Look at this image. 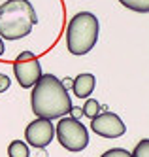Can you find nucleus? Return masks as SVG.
<instances>
[{
    "instance_id": "obj_1",
    "label": "nucleus",
    "mask_w": 149,
    "mask_h": 157,
    "mask_svg": "<svg viewBox=\"0 0 149 157\" xmlns=\"http://www.w3.org/2000/svg\"><path fill=\"white\" fill-rule=\"evenodd\" d=\"M30 104L36 117H45V119L62 117L70 114L74 106L70 95H68V89L55 74H42L36 85L32 87Z\"/></svg>"
},
{
    "instance_id": "obj_2",
    "label": "nucleus",
    "mask_w": 149,
    "mask_h": 157,
    "mask_svg": "<svg viewBox=\"0 0 149 157\" xmlns=\"http://www.w3.org/2000/svg\"><path fill=\"white\" fill-rule=\"evenodd\" d=\"M38 15L28 0H6L0 6V36L6 40H21L28 36Z\"/></svg>"
},
{
    "instance_id": "obj_3",
    "label": "nucleus",
    "mask_w": 149,
    "mask_h": 157,
    "mask_svg": "<svg viewBox=\"0 0 149 157\" xmlns=\"http://www.w3.org/2000/svg\"><path fill=\"white\" fill-rule=\"evenodd\" d=\"M98 19L91 12L76 13L66 27V48L72 55H87L98 40Z\"/></svg>"
},
{
    "instance_id": "obj_4",
    "label": "nucleus",
    "mask_w": 149,
    "mask_h": 157,
    "mask_svg": "<svg viewBox=\"0 0 149 157\" xmlns=\"http://www.w3.org/2000/svg\"><path fill=\"white\" fill-rule=\"evenodd\" d=\"M57 140L68 151H83L89 146V132L79 119L62 116L57 123Z\"/></svg>"
},
{
    "instance_id": "obj_5",
    "label": "nucleus",
    "mask_w": 149,
    "mask_h": 157,
    "mask_svg": "<svg viewBox=\"0 0 149 157\" xmlns=\"http://www.w3.org/2000/svg\"><path fill=\"white\" fill-rule=\"evenodd\" d=\"M13 74H15V80L19 82L21 87H25V89L34 87L36 82L42 78V74H43L40 59L32 51L19 53L15 57V61H13Z\"/></svg>"
},
{
    "instance_id": "obj_6",
    "label": "nucleus",
    "mask_w": 149,
    "mask_h": 157,
    "mask_svg": "<svg viewBox=\"0 0 149 157\" xmlns=\"http://www.w3.org/2000/svg\"><path fill=\"white\" fill-rule=\"evenodd\" d=\"M55 125L51 119H45V117H38L30 121L27 129H25V138L28 142V146L36 150H43L53 142L55 138Z\"/></svg>"
},
{
    "instance_id": "obj_7",
    "label": "nucleus",
    "mask_w": 149,
    "mask_h": 157,
    "mask_svg": "<svg viewBox=\"0 0 149 157\" xmlns=\"http://www.w3.org/2000/svg\"><path fill=\"white\" fill-rule=\"evenodd\" d=\"M91 131L95 134H98V136H104V138H119L127 132V127H125L123 119L117 114L106 110L91 119Z\"/></svg>"
},
{
    "instance_id": "obj_8",
    "label": "nucleus",
    "mask_w": 149,
    "mask_h": 157,
    "mask_svg": "<svg viewBox=\"0 0 149 157\" xmlns=\"http://www.w3.org/2000/svg\"><path fill=\"white\" fill-rule=\"evenodd\" d=\"M95 83H96V80H95V76L93 74H79L76 80H74V95L77 97V98H89V95L95 91Z\"/></svg>"
},
{
    "instance_id": "obj_9",
    "label": "nucleus",
    "mask_w": 149,
    "mask_h": 157,
    "mask_svg": "<svg viewBox=\"0 0 149 157\" xmlns=\"http://www.w3.org/2000/svg\"><path fill=\"white\" fill-rule=\"evenodd\" d=\"M8 155H9V157H28V155H30L28 142L13 140V142L8 146Z\"/></svg>"
},
{
    "instance_id": "obj_10",
    "label": "nucleus",
    "mask_w": 149,
    "mask_h": 157,
    "mask_svg": "<svg viewBox=\"0 0 149 157\" xmlns=\"http://www.w3.org/2000/svg\"><path fill=\"white\" fill-rule=\"evenodd\" d=\"M119 2L138 13H149V0H119Z\"/></svg>"
},
{
    "instance_id": "obj_11",
    "label": "nucleus",
    "mask_w": 149,
    "mask_h": 157,
    "mask_svg": "<svg viewBox=\"0 0 149 157\" xmlns=\"http://www.w3.org/2000/svg\"><path fill=\"white\" fill-rule=\"evenodd\" d=\"M100 112H102V106H100L98 100L87 98V102L83 104V116H87L89 119H93V117H96V116L100 114Z\"/></svg>"
},
{
    "instance_id": "obj_12",
    "label": "nucleus",
    "mask_w": 149,
    "mask_h": 157,
    "mask_svg": "<svg viewBox=\"0 0 149 157\" xmlns=\"http://www.w3.org/2000/svg\"><path fill=\"white\" fill-rule=\"evenodd\" d=\"M132 157H149V138H143L132 150Z\"/></svg>"
},
{
    "instance_id": "obj_13",
    "label": "nucleus",
    "mask_w": 149,
    "mask_h": 157,
    "mask_svg": "<svg viewBox=\"0 0 149 157\" xmlns=\"http://www.w3.org/2000/svg\"><path fill=\"white\" fill-rule=\"evenodd\" d=\"M100 157H132V153L129 150H123V148H111V150L104 151Z\"/></svg>"
},
{
    "instance_id": "obj_14",
    "label": "nucleus",
    "mask_w": 149,
    "mask_h": 157,
    "mask_svg": "<svg viewBox=\"0 0 149 157\" xmlns=\"http://www.w3.org/2000/svg\"><path fill=\"white\" fill-rule=\"evenodd\" d=\"M9 85H11V80H9V76H8V74H2V72H0V93L8 91V89H9Z\"/></svg>"
},
{
    "instance_id": "obj_15",
    "label": "nucleus",
    "mask_w": 149,
    "mask_h": 157,
    "mask_svg": "<svg viewBox=\"0 0 149 157\" xmlns=\"http://www.w3.org/2000/svg\"><path fill=\"white\" fill-rule=\"evenodd\" d=\"M70 116H72V117H76V119H79V117L83 116V108H79V106H72Z\"/></svg>"
},
{
    "instance_id": "obj_16",
    "label": "nucleus",
    "mask_w": 149,
    "mask_h": 157,
    "mask_svg": "<svg viewBox=\"0 0 149 157\" xmlns=\"http://www.w3.org/2000/svg\"><path fill=\"white\" fill-rule=\"evenodd\" d=\"M61 82H62V85L66 89H74V80L72 78H64V80H61Z\"/></svg>"
},
{
    "instance_id": "obj_17",
    "label": "nucleus",
    "mask_w": 149,
    "mask_h": 157,
    "mask_svg": "<svg viewBox=\"0 0 149 157\" xmlns=\"http://www.w3.org/2000/svg\"><path fill=\"white\" fill-rule=\"evenodd\" d=\"M4 55V40H2V36H0V57Z\"/></svg>"
}]
</instances>
